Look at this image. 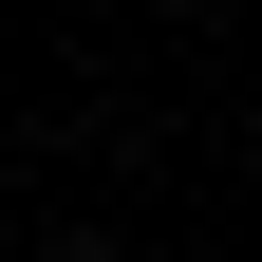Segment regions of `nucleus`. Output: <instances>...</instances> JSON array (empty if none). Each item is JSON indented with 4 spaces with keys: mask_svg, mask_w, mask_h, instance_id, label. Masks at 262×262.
Listing matches in <instances>:
<instances>
[{
    "mask_svg": "<svg viewBox=\"0 0 262 262\" xmlns=\"http://www.w3.org/2000/svg\"><path fill=\"white\" fill-rule=\"evenodd\" d=\"M56 262H131V244H56Z\"/></svg>",
    "mask_w": 262,
    "mask_h": 262,
    "instance_id": "obj_1",
    "label": "nucleus"
}]
</instances>
